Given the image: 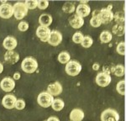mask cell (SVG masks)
<instances>
[{
    "label": "cell",
    "mask_w": 126,
    "mask_h": 121,
    "mask_svg": "<svg viewBox=\"0 0 126 121\" xmlns=\"http://www.w3.org/2000/svg\"><path fill=\"white\" fill-rule=\"evenodd\" d=\"M21 69L25 73H34L38 69V61L33 57H26L21 63Z\"/></svg>",
    "instance_id": "obj_1"
},
{
    "label": "cell",
    "mask_w": 126,
    "mask_h": 121,
    "mask_svg": "<svg viewBox=\"0 0 126 121\" xmlns=\"http://www.w3.org/2000/svg\"><path fill=\"white\" fill-rule=\"evenodd\" d=\"M66 72L69 76H78L82 71V65L76 60H71L66 65Z\"/></svg>",
    "instance_id": "obj_2"
},
{
    "label": "cell",
    "mask_w": 126,
    "mask_h": 121,
    "mask_svg": "<svg viewBox=\"0 0 126 121\" xmlns=\"http://www.w3.org/2000/svg\"><path fill=\"white\" fill-rule=\"evenodd\" d=\"M14 9V16L16 19L20 20L23 19L28 14V9L24 3L22 2H18L13 5Z\"/></svg>",
    "instance_id": "obj_3"
},
{
    "label": "cell",
    "mask_w": 126,
    "mask_h": 121,
    "mask_svg": "<svg viewBox=\"0 0 126 121\" xmlns=\"http://www.w3.org/2000/svg\"><path fill=\"white\" fill-rule=\"evenodd\" d=\"M54 100V97L50 95L48 92H42L38 95L37 98V103L40 106H41L42 108H49L50 106H51L52 103Z\"/></svg>",
    "instance_id": "obj_4"
},
{
    "label": "cell",
    "mask_w": 126,
    "mask_h": 121,
    "mask_svg": "<svg viewBox=\"0 0 126 121\" xmlns=\"http://www.w3.org/2000/svg\"><path fill=\"white\" fill-rule=\"evenodd\" d=\"M112 8H113V6L109 5L107 8L99 10V17H100L101 22L103 25H108V24L111 23L112 20L113 19L114 14L112 11Z\"/></svg>",
    "instance_id": "obj_5"
},
{
    "label": "cell",
    "mask_w": 126,
    "mask_h": 121,
    "mask_svg": "<svg viewBox=\"0 0 126 121\" xmlns=\"http://www.w3.org/2000/svg\"><path fill=\"white\" fill-rule=\"evenodd\" d=\"M119 114L113 108H107L101 114V121H119Z\"/></svg>",
    "instance_id": "obj_6"
},
{
    "label": "cell",
    "mask_w": 126,
    "mask_h": 121,
    "mask_svg": "<svg viewBox=\"0 0 126 121\" xmlns=\"http://www.w3.org/2000/svg\"><path fill=\"white\" fill-rule=\"evenodd\" d=\"M112 81V77L109 73H107L105 72H99L98 74L96 76V79L95 82L99 87H102V88H105V87L109 86L110 84Z\"/></svg>",
    "instance_id": "obj_7"
},
{
    "label": "cell",
    "mask_w": 126,
    "mask_h": 121,
    "mask_svg": "<svg viewBox=\"0 0 126 121\" xmlns=\"http://www.w3.org/2000/svg\"><path fill=\"white\" fill-rule=\"evenodd\" d=\"M62 35L60 31L55 30L50 31V35L48 40V43L52 46H57L62 41Z\"/></svg>",
    "instance_id": "obj_8"
},
{
    "label": "cell",
    "mask_w": 126,
    "mask_h": 121,
    "mask_svg": "<svg viewBox=\"0 0 126 121\" xmlns=\"http://www.w3.org/2000/svg\"><path fill=\"white\" fill-rule=\"evenodd\" d=\"M13 15L14 9L11 4L4 3L0 5V17L3 19H10Z\"/></svg>",
    "instance_id": "obj_9"
},
{
    "label": "cell",
    "mask_w": 126,
    "mask_h": 121,
    "mask_svg": "<svg viewBox=\"0 0 126 121\" xmlns=\"http://www.w3.org/2000/svg\"><path fill=\"white\" fill-rule=\"evenodd\" d=\"M0 88H2V90L6 92H11L15 88V80L13 78L9 77V76H6L3 79H2L1 82H0Z\"/></svg>",
    "instance_id": "obj_10"
},
{
    "label": "cell",
    "mask_w": 126,
    "mask_h": 121,
    "mask_svg": "<svg viewBox=\"0 0 126 121\" xmlns=\"http://www.w3.org/2000/svg\"><path fill=\"white\" fill-rule=\"evenodd\" d=\"M50 31L49 27H45V26L40 25L36 30V35L42 42H47L50 35Z\"/></svg>",
    "instance_id": "obj_11"
},
{
    "label": "cell",
    "mask_w": 126,
    "mask_h": 121,
    "mask_svg": "<svg viewBox=\"0 0 126 121\" xmlns=\"http://www.w3.org/2000/svg\"><path fill=\"white\" fill-rule=\"evenodd\" d=\"M17 101V98L13 94H7L2 99V104L7 109H12L15 108V103Z\"/></svg>",
    "instance_id": "obj_12"
},
{
    "label": "cell",
    "mask_w": 126,
    "mask_h": 121,
    "mask_svg": "<svg viewBox=\"0 0 126 121\" xmlns=\"http://www.w3.org/2000/svg\"><path fill=\"white\" fill-rule=\"evenodd\" d=\"M4 60L9 65H14L19 60V55L15 50H7L4 54Z\"/></svg>",
    "instance_id": "obj_13"
},
{
    "label": "cell",
    "mask_w": 126,
    "mask_h": 121,
    "mask_svg": "<svg viewBox=\"0 0 126 121\" xmlns=\"http://www.w3.org/2000/svg\"><path fill=\"white\" fill-rule=\"evenodd\" d=\"M76 13L77 15L81 18L87 17L91 13V8L89 5L86 4V3H80L78 7L76 8Z\"/></svg>",
    "instance_id": "obj_14"
},
{
    "label": "cell",
    "mask_w": 126,
    "mask_h": 121,
    "mask_svg": "<svg viewBox=\"0 0 126 121\" xmlns=\"http://www.w3.org/2000/svg\"><path fill=\"white\" fill-rule=\"evenodd\" d=\"M48 92L52 96H58L62 92V86L60 82H55L53 83L49 84L47 87Z\"/></svg>",
    "instance_id": "obj_15"
},
{
    "label": "cell",
    "mask_w": 126,
    "mask_h": 121,
    "mask_svg": "<svg viewBox=\"0 0 126 121\" xmlns=\"http://www.w3.org/2000/svg\"><path fill=\"white\" fill-rule=\"evenodd\" d=\"M18 41L13 36H7L3 42V45L7 50H14L17 47Z\"/></svg>",
    "instance_id": "obj_16"
},
{
    "label": "cell",
    "mask_w": 126,
    "mask_h": 121,
    "mask_svg": "<svg viewBox=\"0 0 126 121\" xmlns=\"http://www.w3.org/2000/svg\"><path fill=\"white\" fill-rule=\"evenodd\" d=\"M69 24H70V25L72 26L73 29H80L84 25V19L77 15H72L69 19Z\"/></svg>",
    "instance_id": "obj_17"
},
{
    "label": "cell",
    "mask_w": 126,
    "mask_h": 121,
    "mask_svg": "<svg viewBox=\"0 0 126 121\" xmlns=\"http://www.w3.org/2000/svg\"><path fill=\"white\" fill-rule=\"evenodd\" d=\"M85 114L81 108H74L71 111L69 118L72 121H82L84 119Z\"/></svg>",
    "instance_id": "obj_18"
},
{
    "label": "cell",
    "mask_w": 126,
    "mask_h": 121,
    "mask_svg": "<svg viewBox=\"0 0 126 121\" xmlns=\"http://www.w3.org/2000/svg\"><path fill=\"white\" fill-rule=\"evenodd\" d=\"M51 15H48V14H42L39 18V23L41 26H45V27H49L52 23Z\"/></svg>",
    "instance_id": "obj_19"
},
{
    "label": "cell",
    "mask_w": 126,
    "mask_h": 121,
    "mask_svg": "<svg viewBox=\"0 0 126 121\" xmlns=\"http://www.w3.org/2000/svg\"><path fill=\"white\" fill-rule=\"evenodd\" d=\"M90 25L94 28H98L102 25L100 17H99V10H94L93 12V17L90 19Z\"/></svg>",
    "instance_id": "obj_20"
},
{
    "label": "cell",
    "mask_w": 126,
    "mask_h": 121,
    "mask_svg": "<svg viewBox=\"0 0 126 121\" xmlns=\"http://www.w3.org/2000/svg\"><path fill=\"white\" fill-rule=\"evenodd\" d=\"M100 40L103 44H107V43H109L111 41L112 39H113V35L110 31H108V30H104L103 31L102 33L100 34Z\"/></svg>",
    "instance_id": "obj_21"
},
{
    "label": "cell",
    "mask_w": 126,
    "mask_h": 121,
    "mask_svg": "<svg viewBox=\"0 0 126 121\" xmlns=\"http://www.w3.org/2000/svg\"><path fill=\"white\" fill-rule=\"evenodd\" d=\"M51 107L52 108L55 110V111H62L65 107V103L64 101L61 98H56V99L53 100V103L51 104Z\"/></svg>",
    "instance_id": "obj_22"
},
{
    "label": "cell",
    "mask_w": 126,
    "mask_h": 121,
    "mask_svg": "<svg viewBox=\"0 0 126 121\" xmlns=\"http://www.w3.org/2000/svg\"><path fill=\"white\" fill-rule=\"evenodd\" d=\"M113 34L116 35L117 36H123L125 33V28L124 25H120V24H116L113 25Z\"/></svg>",
    "instance_id": "obj_23"
},
{
    "label": "cell",
    "mask_w": 126,
    "mask_h": 121,
    "mask_svg": "<svg viewBox=\"0 0 126 121\" xmlns=\"http://www.w3.org/2000/svg\"><path fill=\"white\" fill-rule=\"evenodd\" d=\"M71 60V56L67 51H62L58 55V61L62 64H66Z\"/></svg>",
    "instance_id": "obj_24"
},
{
    "label": "cell",
    "mask_w": 126,
    "mask_h": 121,
    "mask_svg": "<svg viewBox=\"0 0 126 121\" xmlns=\"http://www.w3.org/2000/svg\"><path fill=\"white\" fill-rule=\"evenodd\" d=\"M62 10L66 14H72L76 10V7H75L74 3H71V2H66L63 5Z\"/></svg>",
    "instance_id": "obj_25"
},
{
    "label": "cell",
    "mask_w": 126,
    "mask_h": 121,
    "mask_svg": "<svg viewBox=\"0 0 126 121\" xmlns=\"http://www.w3.org/2000/svg\"><path fill=\"white\" fill-rule=\"evenodd\" d=\"M112 72L116 76H123L125 75V66L124 65H117L113 67Z\"/></svg>",
    "instance_id": "obj_26"
},
{
    "label": "cell",
    "mask_w": 126,
    "mask_h": 121,
    "mask_svg": "<svg viewBox=\"0 0 126 121\" xmlns=\"http://www.w3.org/2000/svg\"><path fill=\"white\" fill-rule=\"evenodd\" d=\"M113 19H115L117 24H120V25H124L125 21V16L124 12H117L115 15H113Z\"/></svg>",
    "instance_id": "obj_27"
},
{
    "label": "cell",
    "mask_w": 126,
    "mask_h": 121,
    "mask_svg": "<svg viewBox=\"0 0 126 121\" xmlns=\"http://www.w3.org/2000/svg\"><path fill=\"white\" fill-rule=\"evenodd\" d=\"M116 90L120 95L125 96V81L121 80L117 83Z\"/></svg>",
    "instance_id": "obj_28"
},
{
    "label": "cell",
    "mask_w": 126,
    "mask_h": 121,
    "mask_svg": "<svg viewBox=\"0 0 126 121\" xmlns=\"http://www.w3.org/2000/svg\"><path fill=\"white\" fill-rule=\"evenodd\" d=\"M93 44V40L92 39V37L87 35L83 37V40L81 43V45L83 48H90Z\"/></svg>",
    "instance_id": "obj_29"
},
{
    "label": "cell",
    "mask_w": 126,
    "mask_h": 121,
    "mask_svg": "<svg viewBox=\"0 0 126 121\" xmlns=\"http://www.w3.org/2000/svg\"><path fill=\"white\" fill-rule=\"evenodd\" d=\"M84 35H82V32H75L74 35H72V41L76 44H81L83 40Z\"/></svg>",
    "instance_id": "obj_30"
},
{
    "label": "cell",
    "mask_w": 126,
    "mask_h": 121,
    "mask_svg": "<svg viewBox=\"0 0 126 121\" xmlns=\"http://www.w3.org/2000/svg\"><path fill=\"white\" fill-rule=\"evenodd\" d=\"M24 4L26 5L28 9H34L37 8V5H38V1L36 0H27V1L24 2Z\"/></svg>",
    "instance_id": "obj_31"
},
{
    "label": "cell",
    "mask_w": 126,
    "mask_h": 121,
    "mask_svg": "<svg viewBox=\"0 0 126 121\" xmlns=\"http://www.w3.org/2000/svg\"><path fill=\"white\" fill-rule=\"evenodd\" d=\"M116 51L119 53V55H121V56L125 55V42L122 41L117 45Z\"/></svg>",
    "instance_id": "obj_32"
},
{
    "label": "cell",
    "mask_w": 126,
    "mask_h": 121,
    "mask_svg": "<svg viewBox=\"0 0 126 121\" xmlns=\"http://www.w3.org/2000/svg\"><path fill=\"white\" fill-rule=\"evenodd\" d=\"M18 29L22 32L27 31L28 29H29V24L26 21H20L19 25H18Z\"/></svg>",
    "instance_id": "obj_33"
},
{
    "label": "cell",
    "mask_w": 126,
    "mask_h": 121,
    "mask_svg": "<svg viewBox=\"0 0 126 121\" xmlns=\"http://www.w3.org/2000/svg\"><path fill=\"white\" fill-rule=\"evenodd\" d=\"M15 108L18 110H23L25 108V102L23 99H17L15 103Z\"/></svg>",
    "instance_id": "obj_34"
},
{
    "label": "cell",
    "mask_w": 126,
    "mask_h": 121,
    "mask_svg": "<svg viewBox=\"0 0 126 121\" xmlns=\"http://www.w3.org/2000/svg\"><path fill=\"white\" fill-rule=\"evenodd\" d=\"M48 6H49V1H46V0H40V1H38L37 7L40 9L41 10L46 9L48 8Z\"/></svg>",
    "instance_id": "obj_35"
},
{
    "label": "cell",
    "mask_w": 126,
    "mask_h": 121,
    "mask_svg": "<svg viewBox=\"0 0 126 121\" xmlns=\"http://www.w3.org/2000/svg\"><path fill=\"white\" fill-rule=\"evenodd\" d=\"M20 76H20L19 72H15V73L14 74V78H13V79L15 80H15H19V78H20Z\"/></svg>",
    "instance_id": "obj_36"
},
{
    "label": "cell",
    "mask_w": 126,
    "mask_h": 121,
    "mask_svg": "<svg viewBox=\"0 0 126 121\" xmlns=\"http://www.w3.org/2000/svg\"><path fill=\"white\" fill-rule=\"evenodd\" d=\"M46 121H60V120L55 116H51V117H50V118H48V120Z\"/></svg>",
    "instance_id": "obj_37"
},
{
    "label": "cell",
    "mask_w": 126,
    "mask_h": 121,
    "mask_svg": "<svg viewBox=\"0 0 126 121\" xmlns=\"http://www.w3.org/2000/svg\"><path fill=\"white\" fill-rule=\"evenodd\" d=\"M93 69L94 71H97L99 69V64L98 63H94L93 65Z\"/></svg>",
    "instance_id": "obj_38"
},
{
    "label": "cell",
    "mask_w": 126,
    "mask_h": 121,
    "mask_svg": "<svg viewBox=\"0 0 126 121\" xmlns=\"http://www.w3.org/2000/svg\"><path fill=\"white\" fill-rule=\"evenodd\" d=\"M3 64L0 62V74L3 72Z\"/></svg>",
    "instance_id": "obj_39"
},
{
    "label": "cell",
    "mask_w": 126,
    "mask_h": 121,
    "mask_svg": "<svg viewBox=\"0 0 126 121\" xmlns=\"http://www.w3.org/2000/svg\"><path fill=\"white\" fill-rule=\"evenodd\" d=\"M45 121H46V120H45Z\"/></svg>",
    "instance_id": "obj_40"
}]
</instances>
